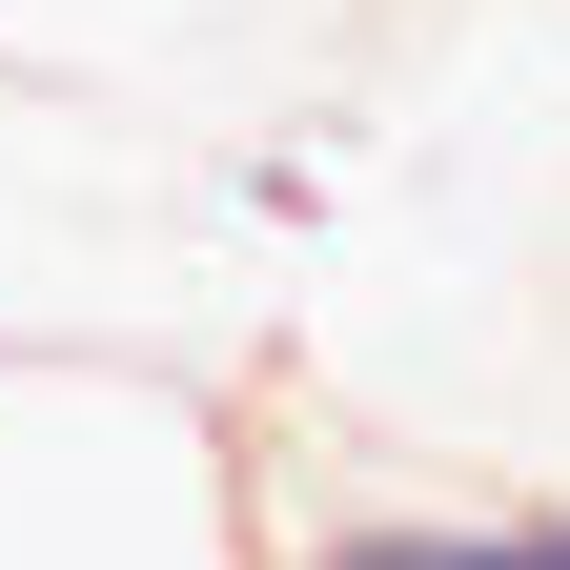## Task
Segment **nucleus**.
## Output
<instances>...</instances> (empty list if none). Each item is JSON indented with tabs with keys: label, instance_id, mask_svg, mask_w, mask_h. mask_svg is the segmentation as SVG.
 <instances>
[{
	"label": "nucleus",
	"instance_id": "f257e3e1",
	"mask_svg": "<svg viewBox=\"0 0 570 570\" xmlns=\"http://www.w3.org/2000/svg\"><path fill=\"white\" fill-rule=\"evenodd\" d=\"M306 570H570V510H367Z\"/></svg>",
	"mask_w": 570,
	"mask_h": 570
}]
</instances>
